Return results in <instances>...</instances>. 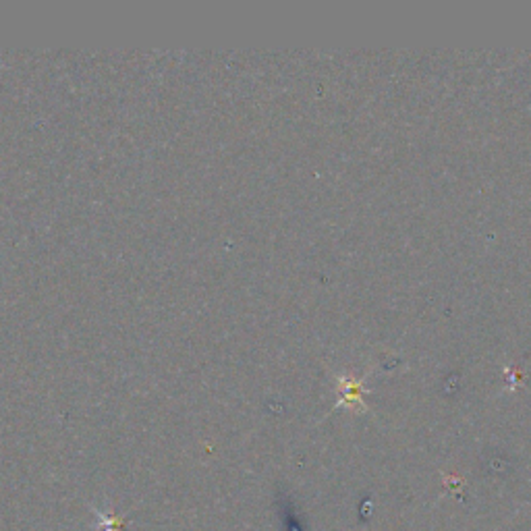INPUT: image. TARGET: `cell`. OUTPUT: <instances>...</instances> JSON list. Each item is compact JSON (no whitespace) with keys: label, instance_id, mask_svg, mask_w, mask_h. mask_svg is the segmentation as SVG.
<instances>
[{"label":"cell","instance_id":"6da1fadb","mask_svg":"<svg viewBox=\"0 0 531 531\" xmlns=\"http://www.w3.org/2000/svg\"><path fill=\"white\" fill-rule=\"evenodd\" d=\"M94 515L98 517L102 531H123V519L110 515V513H102L98 509H94Z\"/></svg>","mask_w":531,"mask_h":531}]
</instances>
